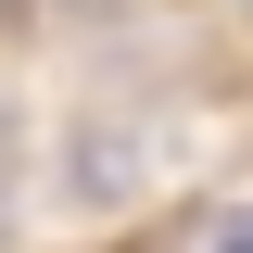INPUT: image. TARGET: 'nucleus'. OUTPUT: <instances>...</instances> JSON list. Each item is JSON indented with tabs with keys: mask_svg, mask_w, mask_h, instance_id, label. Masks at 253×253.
Returning <instances> with one entry per match:
<instances>
[{
	"mask_svg": "<svg viewBox=\"0 0 253 253\" xmlns=\"http://www.w3.org/2000/svg\"><path fill=\"white\" fill-rule=\"evenodd\" d=\"M0 165H13V126H0Z\"/></svg>",
	"mask_w": 253,
	"mask_h": 253,
	"instance_id": "obj_2",
	"label": "nucleus"
},
{
	"mask_svg": "<svg viewBox=\"0 0 253 253\" xmlns=\"http://www.w3.org/2000/svg\"><path fill=\"white\" fill-rule=\"evenodd\" d=\"M190 253H253V215H215V228H203Z\"/></svg>",
	"mask_w": 253,
	"mask_h": 253,
	"instance_id": "obj_1",
	"label": "nucleus"
}]
</instances>
